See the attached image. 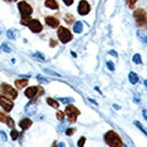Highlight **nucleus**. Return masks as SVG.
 <instances>
[{"mask_svg": "<svg viewBox=\"0 0 147 147\" xmlns=\"http://www.w3.org/2000/svg\"><path fill=\"white\" fill-rule=\"evenodd\" d=\"M57 118H58L60 121H63V120H64V113L60 112V110H58V112H57Z\"/></svg>", "mask_w": 147, "mask_h": 147, "instance_id": "7c9ffc66", "label": "nucleus"}, {"mask_svg": "<svg viewBox=\"0 0 147 147\" xmlns=\"http://www.w3.org/2000/svg\"><path fill=\"white\" fill-rule=\"evenodd\" d=\"M125 147H127V146H125Z\"/></svg>", "mask_w": 147, "mask_h": 147, "instance_id": "603ef678", "label": "nucleus"}, {"mask_svg": "<svg viewBox=\"0 0 147 147\" xmlns=\"http://www.w3.org/2000/svg\"><path fill=\"white\" fill-rule=\"evenodd\" d=\"M45 24H47L48 26L53 27V28H57V27H59V20L57 17H53V16H48L45 17Z\"/></svg>", "mask_w": 147, "mask_h": 147, "instance_id": "9d476101", "label": "nucleus"}, {"mask_svg": "<svg viewBox=\"0 0 147 147\" xmlns=\"http://www.w3.org/2000/svg\"><path fill=\"white\" fill-rule=\"evenodd\" d=\"M27 26H28L30 30L32 32H34V33H39V32L43 30V27H42V25H40V22L38 20H30Z\"/></svg>", "mask_w": 147, "mask_h": 147, "instance_id": "6e6552de", "label": "nucleus"}, {"mask_svg": "<svg viewBox=\"0 0 147 147\" xmlns=\"http://www.w3.org/2000/svg\"><path fill=\"white\" fill-rule=\"evenodd\" d=\"M47 103L50 105V107H53V108H59V103L55 99H53V98H47Z\"/></svg>", "mask_w": 147, "mask_h": 147, "instance_id": "412c9836", "label": "nucleus"}, {"mask_svg": "<svg viewBox=\"0 0 147 147\" xmlns=\"http://www.w3.org/2000/svg\"><path fill=\"white\" fill-rule=\"evenodd\" d=\"M0 135H1V137H3V140H4V141H6V140H7V137H6V135H5V132H4V131H0Z\"/></svg>", "mask_w": 147, "mask_h": 147, "instance_id": "ea45409f", "label": "nucleus"}, {"mask_svg": "<svg viewBox=\"0 0 147 147\" xmlns=\"http://www.w3.org/2000/svg\"><path fill=\"white\" fill-rule=\"evenodd\" d=\"M65 113H66V115L69 118V121H70V123H75L77 115L80 114V110L74 107L72 104H70V105H67V107H66Z\"/></svg>", "mask_w": 147, "mask_h": 147, "instance_id": "39448f33", "label": "nucleus"}, {"mask_svg": "<svg viewBox=\"0 0 147 147\" xmlns=\"http://www.w3.org/2000/svg\"><path fill=\"white\" fill-rule=\"evenodd\" d=\"M25 112H26L27 115H33V114H36L37 113V105H36V103H30L28 105H26Z\"/></svg>", "mask_w": 147, "mask_h": 147, "instance_id": "f8f14e48", "label": "nucleus"}, {"mask_svg": "<svg viewBox=\"0 0 147 147\" xmlns=\"http://www.w3.org/2000/svg\"><path fill=\"white\" fill-rule=\"evenodd\" d=\"M57 147H65V144H64V142H59V145Z\"/></svg>", "mask_w": 147, "mask_h": 147, "instance_id": "a18cd8bd", "label": "nucleus"}, {"mask_svg": "<svg viewBox=\"0 0 147 147\" xmlns=\"http://www.w3.org/2000/svg\"><path fill=\"white\" fill-rule=\"evenodd\" d=\"M1 92H3V96L6 97L9 99H15L17 97V92L15 88H12L11 86H9L6 84H3L1 85Z\"/></svg>", "mask_w": 147, "mask_h": 147, "instance_id": "20e7f679", "label": "nucleus"}, {"mask_svg": "<svg viewBox=\"0 0 147 147\" xmlns=\"http://www.w3.org/2000/svg\"><path fill=\"white\" fill-rule=\"evenodd\" d=\"M5 120H6V125L9 126V127H11V129H13V126H15V124H13V120L10 118V117H7V118H5Z\"/></svg>", "mask_w": 147, "mask_h": 147, "instance_id": "393cba45", "label": "nucleus"}, {"mask_svg": "<svg viewBox=\"0 0 147 147\" xmlns=\"http://www.w3.org/2000/svg\"><path fill=\"white\" fill-rule=\"evenodd\" d=\"M37 92H38V87H30V88H27L26 92H25V94H26V97L27 98H34L36 96H37Z\"/></svg>", "mask_w": 147, "mask_h": 147, "instance_id": "9b49d317", "label": "nucleus"}, {"mask_svg": "<svg viewBox=\"0 0 147 147\" xmlns=\"http://www.w3.org/2000/svg\"><path fill=\"white\" fill-rule=\"evenodd\" d=\"M142 115H144V119H145V120H147V114H146V110H145V109L142 110Z\"/></svg>", "mask_w": 147, "mask_h": 147, "instance_id": "79ce46f5", "label": "nucleus"}, {"mask_svg": "<svg viewBox=\"0 0 147 147\" xmlns=\"http://www.w3.org/2000/svg\"><path fill=\"white\" fill-rule=\"evenodd\" d=\"M27 84H28V81H27L26 79H24V80H16L15 81V85H16V87L17 88H24L25 86H27Z\"/></svg>", "mask_w": 147, "mask_h": 147, "instance_id": "6ab92c4d", "label": "nucleus"}, {"mask_svg": "<svg viewBox=\"0 0 147 147\" xmlns=\"http://www.w3.org/2000/svg\"><path fill=\"white\" fill-rule=\"evenodd\" d=\"M88 100H90V102H91V103H93L94 105H97V104H98V103H97V102H96V100H94V99H92V98H88Z\"/></svg>", "mask_w": 147, "mask_h": 147, "instance_id": "c03bdc74", "label": "nucleus"}, {"mask_svg": "<svg viewBox=\"0 0 147 147\" xmlns=\"http://www.w3.org/2000/svg\"><path fill=\"white\" fill-rule=\"evenodd\" d=\"M94 90H96V91H97V92H98V93H100V94H103V93H102V91H100V90L98 88V87H97V86H96V87H94Z\"/></svg>", "mask_w": 147, "mask_h": 147, "instance_id": "49530a36", "label": "nucleus"}, {"mask_svg": "<svg viewBox=\"0 0 147 147\" xmlns=\"http://www.w3.org/2000/svg\"><path fill=\"white\" fill-rule=\"evenodd\" d=\"M90 10H91V6H90L88 3L87 1H80L79 7H77V11H79L80 15L85 16V15H87V13L90 12Z\"/></svg>", "mask_w": 147, "mask_h": 147, "instance_id": "1a4fd4ad", "label": "nucleus"}, {"mask_svg": "<svg viewBox=\"0 0 147 147\" xmlns=\"http://www.w3.org/2000/svg\"><path fill=\"white\" fill-rule=\"evenodd\" d=\"M134 124H135V126H137V127H139V129H140V130H141L142 132H144V134H145V135L147 134V132H146V130H145V127H144V126H142V125H141V123H140V121H137V120H136V121H134Z\"/></svg>", "mask_w": 147, "mask_h": 147, "instance_id": "bb28decb", "label": "nucleus"}, {"mask_svg": "<svg viewBox=\"0 0 147 147\" xmlns=\"http://www.w3.org/2000/svg\"><path fill=\"white\" fill-rule=\"evenodd\" d=\"M132 61H134L135 64H137V65H140V64H142V60H141L140 54H135L134 57H132Z\"/></svg>", "mask_w": 147, "mask_h": 147, "instance_id": "5701e85b", "label": "nucleus"}, {"mask_svg": "<svg viewBox=\"0 0 147 147\" xmlns=\"http://www.w3.org/2000/svg\"><path fill=\"white\" fill-rule=\"evenodd\" d=\"M107 67L109 69L110 71H114V69H115L114 67V63L113 61H107Z\"/></svg>", "mask_w": 147, "mask_h": 147, "instance_id": "2f4dec72", "label": "nucleus"}, {"mask_svg": "<svg viewBox=\"0 0 147 147\" xmlns=\"http://www.w3.org/2000/svg\"><path fill=\"white\" fill-rule=\"evenodd\" d=\"M137 37H139V38L141 39V42L142 43H147V39H146V37H145V33L142 31H137Z\"/></svg>", "mask_w": 147, "mask_h": 147, "instance_id": "4be33fe9", "label": "nucleus"}, {"mask_svg": "<svg viewBox=\"0 0 147 147\" xmlns=\"http://www.w3.org/2000/svg\"><path fill=\"white\" fill-rule=\"evenodd\" d=\"M76 130H75V129H74V127H71V129H67V130H66V132H65V134L67 135V136H71V135H74V132H75Z\"/></svg>", "mask_w": 147, "mask_h": 147, "instance_id": "72a5a7b5", "label": "nucleus"}, {"mask_svg": "<svg viewBox=\"0 0 147 147\" xmlns=\"http://www.w3.org/2000/svg\"><path fill=\"white\" fill-rule=\"evenodd\" d=\"M129 81H130V84L136 85V84H139L140 79H139V76H137V74H136V72L131 71L130 74H129Z\"/></svg>", "mask_w": 147, "mask_h": 147, "instance_id": "4468645a", "label": "nucleus"}, {"mask_svg": "<svg viewBox=\"0 0 147 147\" xmlns=\"http://www.w3.org/2000/svg\"><path fill=\"white\" fill-rule=\"evenodd\" d=\"M57 102L59 103V102H60V103H64V104H67V103H72L74 102V98H71V97H65V98H58V100H57Z\"/></svg>", "mask_w": 147, "mask_h": 147, "instance_id": "aec40b11", "label": "nucleus"}, {"mask_svg": "<svg viewBox=\"0 0 147 147\" xmlns=\"http://www.w3.org/2000/svg\"><path fill=\"white\" fill-rule=\"evenodd\" d=\"M72 3H74V0H64V4H66L67 6H70Z\"/></svg>", "mask_w": 147, "mask_h": 147, "instance_id": "4c0bfd02", "label": "nucleus"}, {"mask_svg": "<svg viewBox=\"0 0 147 147\" xmlns=\"http://www.w3.org/2000/svg\"><path fill=\"white\" fill-rule=\"evenodd\" d=\"M44 71L47 72V74H49V75H53V76H59V77H60V74L54 72V71H52V70H49V69H44Z\"/></svg>", "mask_w": 147, "mask_h": 147, "instance_id": "c756f323", "label": "nucleus"}, {"mask_svg": "<svg viewBox=\"0 0 147 147\" xmlns=\"http://www.w3.org/2000/svg\"><path fill=\"white\" fill-rule=\"evenodd\" d=\"M5 118H6V117H5V114H4L3 112H0V123H1L3 120H5Z\"/></svg>", "mask_w": 147, "mask_h": 147, "instance_id": "e433bc0d", "label": "nucleus"}, {"mask_svg": "<svg viewBox=\"0 0 147 147\" xmlns=\"http://www.w3.org/2000/svg\"><path fill=\"white\" fill-rule=\"evenodd\" d=\"M0 105L4 108L5 112H10V110L13 108V103L11 99H9L6 97H4V96H0Z\"/></svg>", "mask_w": 147, "mask_h": 147, "instance_id": "0eeeda50", "label": "nucleus"}, {"mask_svg": "<svg viewBox=\"0 0 147 147\" xmlns=\"http://www.w3.org/2000/svg\"><path fill=\"white\" fill-rule=\"evenodd\" d=\"M65 21H66V24H69V25H71V24L75 22V20H74V16L71 15V13H67V15L65 16Z\"/></svg>", "mask_w": 147, "mask_h": 147, "instance_id": "b1692460", "label": "nucleus"}, {"mask_svg": "<svg viewBox=\"0 0 147 147\" xmlns=\"http://www.w3.org/2000/svg\"><path fill=\"white\" fill-rule=\"evenodd\" d=\"M104 140L110 147H123V141L120 136L114 131H108L104 135Z\"/></svg>", "mask_w": 147, "mask_h": 147, "instance_id": "f03ea898", "label": "nucleus"}, {"mask_svg": "<svg viewBox=\"0 0 147 147\" xmlns=\"http://www.w3.org/2000/svg\"><path fill=\"white\" fill-rule=\"evenodd\" d=\"M58 38H59V40H60L61 43H67L69 40L72 39V34L67 28L59 26V28H58Z\"/></svg>", "mask_w": 147, "mask_h": 147, "instance_id": "7ed1b4c3", "label": "nucleus"}, {"mask_svg": "<svg viewBox=\"0 0 147 147\" xmlns=\"http://www.w3.org/2000/svg\"><path fill=\"white\" fill-rule=\"evenodd\" d=\"M37 81L39 82V84H49V80H47V79H44L43 76H37Z\"/></svg>", "mask_w": 147, "mask_h": 147, "instance_id": "a878e982", "label": "nucleus"}, {"mask_svg": "<svg viewBox=\"0 0 147 147\" xmlns=\"http://www.w3.org/2000/svg\"><path fill=\"white\" fill-rule=\"evenodd\" d=\"M18 10H20L21 16H22V24L27 26V24L30 22V18H31V13H32L31 5H28L26 1H20L18 3Z\"/></svg>", "mask_w": 147, "mask_h": 147, "instance_id": "f257e3e1", "label": "nucleus"}, {"mask_svg": "<svg viewBox=\"0 0 147 147\" xmlns=\"http://www.w3.org/2000/svg\"><path fill=\"white\" fill-rule=\"evenodd\" d=\"M108 54H110V55H113V57L118 58V54H117V52H114V50H109V52H108Z\"/></svg>", "mask_w": 147, "mask_h": 147, "instance_id": "58836bf2", "label": "nucleus"}, {"mask_svg": "<svg viewBox=\"0 0 147 147\" xmlns=\"http://www.w3.org/2000/svg\"><path fill=\"white\" fill-rule=\"evenodd\" d=\"M71 55H72L74 58H76V53H75V52H71Z\"/></svg>", "mask_w": 147, "mask_h": 147, "instance_id": "de8ad7c7", "label": "nucleus"}, {"mask_svg": "<svg viewBox=\"0 0 147 147\" xmlns=\"http://www.w3.org/2000/svg\"><path fill=\"white\" fill-rule=\"evenodd\" d=\"M0 48H1L4 52H6V53H10V52H11V48H10V47H7V44H6V43H3L1 45H0Z\"/></svg>", "mask_w": 147, "mask_h": 147, "instance_id": "cd10ccee", "label": "nucleus"}, {"mask_svg": "<svg viewBox=\"0 0 147 147\" xmlns=\"http://www.w3.org/2000/svg\"><path fill=\"white\" fill-rule=\"evenodd\" d=\"M114 108H115V109H120V107H119V105H117V104H114Z\"/></svg>", "mask_w": 147, "mask_h": 147, "instance_id": "09e8293b", "label": "nucleus"}, {"mask_svg": "<svg viewBox=\"0 0 147 147\" xmlns=\"http://www.w3.org/2000/svg\"><path fill=\"white\" fill-rule=\"evenodd\" d=\"M134 100H135V103H140L141 102V98H140V94L139 93H135L134 94Z\"/></svg>", "mask_w": 147, "mask_h": 147, "instance_id": "f704fd0d", "label": "nucleus"}, {"mask_svg": "<svg viewBox=\"0 0 147 147\" xmlns=\"http://www.w3.org/2000/svg\"><path fill=\"white\" fill-rule=\"evenodd\" d=\"M50 45H52V47H55V45H57V42L53 39H50Z\"/></svg>", "mask_w": 147, "mask_h": 147, "instance_id": "37998d69", "label": "nucleus"}, {"mask_svg": "<svg viewBox=\"0 0 147 147\" xmlns=\"http://www.w3.org/2000/svg\"><path fill=\"white\" fill-rule=\"evenodd\" d=\"M0 33H1V31H0Z\"/></svg>", "mask_w": 147, "mask_h": 147, "instance_id": "3c124183", "label": "nucleus"}, {"mask_svg": "<svg viewBox=\"0 0 147 147\" xmlns=\"http://www.w3.org/2000/svg\"><path fill=\"white\" fill-rule=\"evenodd\" d=\"M126 4H127V5H129V7H134L135 5H134V4H136V1H126Z\"/></svg>", "mask_w": 147, "mask_h": 147, "instance_id": "c9c22d12", "label": "nucleus"}, {"mask_svg": "<svg viewBox=\"0 0 147 147\" xmlns=\"http://www.w3.org/2000/svg\"><path fill=\"white\" fill-rule=\"evenodd\" d=\"M18 125H20V127L22 129V130H26V129H28L32 125V121H31L30 118H24L22 120H20Z\"/></svg>", "mask_w": 147, "mask_h": 147, "instance_id": "ddd939ff", "label": "nucleus"}, {"mask_svg": "<svg viewBox=\"0 0 147 147\" xmlns=\"http://www.w3.org/2000/svg\"><path fill=\"white\" fill-rule=\"evenodd\" d=\"M17 33H18V32L16 31V30H9L7 32H6V34H7V37H9V38H10L11 40H15L16 38H17Z\"/></svg>", "mask_w": 147, "mask_h": 147, "instance_id": "a211bd4d", "label": "nucleus"}, {"mask_svg": "<svg viewBox=\"0 0 147 147\" xmlns=\"http://www.w3.org/2000/svg\"><path fill=\"white\" fill-rule=\"evenodd\" d=\"M134 16L136 18L137 25L142 26V27L146 26V11L144 9H137V10L134 12Z\"/></svg>", "mask_w": 147, "mask_h": 147, "instance_id": "423d86ee", "label": "nucleus"}, {"mask_svg": "<svg viewBox=\"0 0 147 147\" xmlns=\"http://www.w3.org/2000/svg\"><path fill=\"white\" fill-rule=\"evenodd\" d=\"M44 4H45V6H47V7L54 9V10H58V9H59L58 3H57V1H54V0H47V1H45Z\"/></svg>", "mask_w": 147, "mask_h": 147, "instance_id": "dca6fc26", "label": "nucleus"}, {"mask_svg": "<svg viewBox=\"0 0 147 147\" xmlns=\"http://www.w3.org/2000/svg\"><path fill=\"white\" fill-rule=\"evenodd\" d=\"M43 88H42V87H38V92H37V94H43Z\"/></svg>", "mask_w": 147, "mask_h": 147, "instance_id": "a19ab883", "label": "nucleus"}, {"mask_svg": "<svg viewBox=\"0 0 147 147\" xmlns=\"http://www.w3.org/2000/svg\"><path fill=\"white\" fill-rule=\"evenodd\" d=\"M85 141H86V139H85L84 136H82L81 139L79 140V142H77V146H79V147H84V145H85Z\"/></svg>", "mask_w": 147, "mask_h": 147, "instance_id": "473e14b6", "label": "nucleus"}, {"mask_svg": "<svg viewBox=\"0 0 147 147\" xmlns=\"http://www.w3.org/2000/svg\"><path fill=\"white\" fill-rule=\"evenodd\" d=\"M18 135H20V132H18V131H16V130H12L11 131V139L12 140H17Z\"/></svg>", "mask_w": 147, "mask_h": 147, "instance_id": "c85d7f7f", "label": "nucleus"}, {"mask_svg": "<svg viewBox=\"0 0 147 147\" xmlns=\"http://www.w3.org/2000/svg\"><path fill=\"white\" fill-rule=\"evenodd\" d=\"M82 30H84V24L82 22H75L74 24V32L75 33H81Z\"/></svg>", "mask_w": 147, "mask_h": 147, "instance_id": "f3484780", "label": "nucleus"}, {"mask_svg": "<svg viewBox=\"0 0 147 147\" xmlns=\"http://www.w3.org/2000/svg\"><path fill=\"white\" fill-rule=\"evenodd\" d=\"M31 57L36 59V60H40V61H45V57H44V54L43 53H40V52H36V53H32L31 54Z\"/></svg>", "mask_w": 147, "mask_h": 147, "instance_id": "2eb2a0df", "label": "nucleus"}, {"mask_svg": "<svg viewBox=\"0 0 147 147\" xmlns=\"http://www.w3.org/2000/svg\"><path fill=\"white\" fill-rule=\"evenodd\" d=\"M58 145H57V142H54V145H53V147H57Z\"/></svg>", "mask_w": 147, "mask_h": 147, "instance_id": "8fccbe9b", "label": "nucleus"}]
</instances>
